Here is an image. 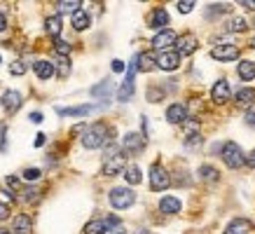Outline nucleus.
<instances>
[{"label": "nucleus", "instance_id": "c85d7f7f", "mask_svg": "<svg viewBox=\"0 0 255 234\" xmlns=\"http://www.w3.org/2000/svg\"><path fill=\"white\" fill-rule=\"evenodd\" d=\"M56 7H59V12H78L80 2L78 0H61V2H56Z\"/></svg>", "mask_w": 255, "mask_h": 234}, {"label": "nucleus", "instance_id": "09e8293b", "mask_svg": "<svg viewBox=\"0 0 255 234\" xmlns=\"http://www.w3.org/2000/svg\"><path fill=\"white\" fill-rule=\"evenodd\" d=\"M0 234H12L9 230H5V227H0Z\"/></svg>", "mask_w": 255, "mask_h": 234}, {"label": "nucleus", "instance_id": "3c124183", "mask_svg": "<svg viewBox=\"0 0 255 234\" xmlns=\"http://www.w3.org/2000/svg\"><path fill=\"white\" fill-rule=\"evenodd\" d=\"M0 61H2V59H0Z\"/></svg>", "mask_w": 255, "mask_h": 234}, {"label": "nucleus", "instance_id": "72a5a7b5", "mask_svg": "<svg viewBox=\"0 0 255 234\" xmlns=\"http://www.w3.org/2000/svg\"><path fill=\"white\" fill-rule=\"evenodd\" d=\"M68 73H70V61L66 59V56H61V59H59V75H61V78H66Z\"/></svg>", "mask_w": 255, "mask_h": 234}, {"label": "nucleus", "instance_id": "c9c22d12", "mask_svg": "<svg viewBox=\"0 0 255 234\" xmlns=\"http://www.w3.org/2000/svg\"><path fill=\"white\" fill-rule=\"evenodd\" d=\"M192 7H194L192 0H180V2H178V12H183V14L192 12Z\"/></svg>", "mask_w": 255, "mask_h": 234}, {"label": "nucleus", "instance_id": "5701e85b", "mask_svg": "<svg viewBox=\"0 0 255 234\" xmlns=\"http://www.w3.org/2000/svg\"><path fill=\"white\" fill-rule=\"evenodd\" d=\"M45 31H47V35H52V38H59V35H61V16H59V14L47 16Z\"/></svg>", "mask_w": 255, "mask_h": 234}, {"label": "nucleus", "instance_id": "6ab92c4d", "mask_svg": "<svg viewBox=\"0 0 255 234\" xmlns=\"http://www.w3.org/2000/svg\"><path fill=\"white\" fill-rule=\"evenodd\" d=\"M14 234H31L33 232V223L31 218L26 216V213H19L14 218V230H12Z\"/></svg>", "mask_w": 255, "mask_h": 234}, {"label": "nucleus", "instance_id": "aec40b11", "mask_svg": "<svg viewBox=\"0 0 255 234\" xmlns=\"http://www.w3.org/2000/svg\"><path fill=\"white\" fill-rule=\"evenodd\" d=\"M157 66V59L150 52H143V54L136 56V70H143V73H147V70H152Z\"/></svg>", "mask_w": 255, "mask_h": 234}, {"label": "nucleus", "instance_id": "2f4dec72", "mask_svg": "<svg viewBox=\"0 0 255 234\" xmlns=\"http://www.w3.org/2000/svg\"><path fill=\"white\" fill-rule=\"evenodd\" d=\"M9 73H12V75H23V73H26V63L19 61V59L12 61L9 63Z\"/></svg>", "mask_w": 255, "mask_h": 234}, {"label": "nucleus", "instance_id": "e433bc0d", "mask_svg": "<svg viewBox=\"0 0 255 234\" xmlns=\"http://www.w3.org/2000/svg\"><path fill=\"white\" fill-rule=\"evenodd\" d=\"M23 199H26V202H38V197H40V192L38 190H26V192H23Z\"/></svg>", "mask_w": 255, "mask_h": 234}, {"label": "nucleus", "instance_id": "9d476101", "mask_svg": "<svg viewBox=\"0 0 255 234\" xmlns=\"http://www.w3.org/2000/svg\"><path fill=\"white\" fill-rule=\"evenodd\" d=\"M230 96H232L230 85H227L225 80H218L216 85H213V89H211V99H213L216 103H227L230 101Z\"/></svg>", "mask_w": 255, "mask_h": 234}, {"label": "nucleus", "instance_id": "a19ab883", "mask_svg": "<svg viewBox=\"0 0 255 234\" xmlns=\"http://www.w3.org/2000/svg\"><path fill=\"white\" fill-rule=\"evenodd\" d=\"M113 70H115V73H122V70H124V63L120 61V59H115V61H113Z\"/></svg>", "mask_w": 255, "mask_h": 234}, {"label": "nucleus", "instance_id": "f8f14e48", "mask_svg": "<svg viewBox=\"0 0 255 234\" xmlns=\"http://www.w3.org/2000/svg\"><path fill=\"white\" fill-rule=\"evenodd\" d=\"M166 119H169L171 124H183L187 119V108L183 103H173V106H169V110H166Z\"/></svg>", "mask_w": 255, "mask_h": 234}, {"label": "nucleus", "instance_id": "f03ea898", "mask_svg": "<svg viewBox=\"0 0 255 234\" xmlns=\"http://www.w3.org/2000/svg\"><path fill=\"white\" fill-rule=\"evenodd\" d=\"M220 157H223V162L230 166V169H239V166H244V152H241V148L237 145V143H225L223 150H220Z\"/></svg>", "mask_w": 255, "mask_h": 234}, {"label": "nucleus", "instance_id": "9b49d317", "mask_svg": "<svg viewBox=\"0 0 255 234\" xmlns=\"http://www.w3.org/2000/svg\"><path fill=\"white\" fill-rule=\"evenodd\" d=\"M176 45H178V56H190L197 49V38L187 33V35L176 38Z\"/></svg>", "mask_w": 255, "mask_h": 234}, {"label": "nucleus", "instance_id": "1a4fd4ad", "mask_svg": "<svg viewBox=\"0 0 255 234\" xmlns=\"http://www.w3.org/2000/svg\"><path fill=\"white\" fill-rule=\"evenodd\" d=\"M157 66L162 70H176L180 66V56H178V52L166 49V52H162V54L157 56Z\"/></svg>", "mask_w": 255, "mask_h": 234}, {"label": "nucleus", "instance_id": "2eb2a0df", "mask_svg": "<svg viewBox=\"0 0 255 234\" xmlns=\"http://www.w3.org/2000/svg\"><path fill=\"white\" fill-rule=\"evenodd\" d=\"M2 106H5L7 113H16V110L21 108V94L14 92V89L5 92V96H2Z\"/></svg>", "mask_w": 255, "mask_h": 234}, {"label": "nucleus", "instance_id": "37998d69", "mask_svg": "<svg viewBox=\"0 0 255 234\" xmlns=\"http://www.w3.org/2000/svg\"><path fill=\"white\" fill-rule=\"evenodd\" d=\"M31 122L40 124V122H42V115H40V113H31Z\"/></svg>", "mask_w": 255, "mask_h": 234}, {"label": "nucleus", "instance_id": "473e14b6", "mask_svg": "<svg viewBox=\"0 0 255 234\" xmlns=\"http://www.w3.org/2000/svg\"><path fill=\"white\" fill-rule=\"evenodd\" d=\"M54 52H56V54H61V56H68L70 54V45H68V42H63V40H56V42H54Z\"/></svg>", "mask_w": 255, "mask_h": 234}, {"label": "nucleus", "instance_id": "79ce46f5", "mask_svg": "<svg viewBox=\"0 0 255 234\" xmlns=\"http://www.w3.org/2000/svg\"><path fill=\"white\" fill-rule=\"evenodd\" d=\"M246 124L248 126H255V113H248V115H246Z\"/></svg>", "mask_w": 255, "mask_h": 234}, {"label": "nucleus", "instance_id": "4468645a", "mask_svg": "<svg viewBox=\"0 0 255 234\" xmlns=\"http://www.w3.org/2000/svg\"><path fill=\"white\" fill-rule=\"evenodd\" d=\"M122 145L127 152H140L143 150V145H145V140H143V136L140 133H127L122 140Z\"/></svg>", "mask_w": 255, "mask_h": 234}, {"label": "nucleus", "instance_id": "a211bd4d", "mask_svg": "<svg viewBox=\"0 0 255 234\" xmlns=\"http://www.w3.org/2000/svg\"><path fill=\"white\" fill-rule=\"evenodd\" d=\"M147 23H150L152 28H162V31H164V26H169V14H166V9L157 7L155 12L150 14V19H147Z\"/></svg>", "mask_w": 255, "mask_h": 234}, {"label": "nucleus", "instance_id": "bb28decb", "mask_svg": "<svg viewBox=\"0 0 255 234\" xmlns=\"http://www.w3.org/2000/svg\"><path fill=\"white\" fill-rule=\"evenodd\" d=\"M124 178H127V183H131V185H138L140 183V169L138 166H129V169L124 171Z\"/></svg>", "mask_w": 255, "mask_h": 234}, {"label": "nucleus", "instance_id": "20e7f679", "mask_svg": "<svg viewBox=\"0 0 255 234\" xmlns=\"http://www.w3.org/2000/svg\"><path fill=\"white\" fill-rule=\"evenodd\" d=\"M169 185H171L169 171L164 169L162 164H155V166L150 169V187H152L155 192H162V190H166Z\"/></svg>", "mask_w": 255, "mask_h": 234}, {"label": "nucleus", "instance_id": "f704fd0d", "mask_svg": "<svg viewBox=\"0 0 255 234\" xmlns=\"http://www.w3.org/2000/svg\"><path fill=\"white\" fill-rule=\"evenodd\" d=\"M40 169H26L23 171V180H31V183H35V180H40Z\"/></svg>", "mask_w": 255, "mask_h": 234}, {"label": "nucleus", "instance_id": "f3484780", "mask_svg": "<svg viewBox=\"0 0 255 234\" xmlns=\"http://www.w3.org/2000/svg\"><path fill=\"white\" fill-rule=\"evenodd\" d=\"M248 232H251V220L246 218H234L225 230V234H248Z\"/></svg>", "mask_w": 255, "mask_h": 234}, {"label": "nucleus", "instance_id": "8fccbe9b", "mask_svg": "<svg viewBox=\"0 0 255 234\" xmlns=\"http://www.w3.org/2000/svg\"><path fill=\"white\" fill-rule=\"evenodd\" d=\"M248 47H253V49H255V38L251 40V42H248Z\"/></svg>", "mask_w": 255, "mask_h": 234}, {"label": "nucleus", "instance_id": "b1692460", "mask_svg": "<svg viewBox=\"0 0 255 234\" xmlns=\"http://www.w3.org/2000/svg\"><path fill=\"white\" fill-rule=\"evenodd\" d=\"M73 28H75V31H85V28H89V14H87L85 9L73 12Z\"/></svg>", "mask_w": 255, "mask_h": 234}, {"label": "nucleus", "instance_id": "a878e982", "mask_svg": "<svg viewBox=\"0 0 255 234\" xmlns=\"http://www.w3.org/2000/svg\"><path fill=\"white\" fill-rule=\"evenodd\" d=\"M234 99L239 106H251V103H255V89H239Z\"/></svg>", "mask_w": 255, "mask_h": 234}, {"label": "nucleus", "instance_id": "ddd939ff", "mask_svg": "<svg viewBox=\"0 0 255 234\" xmlns=\"http://www.w3.org/2000/svg\"><path fill=\"white\" fill-rule=\"evenodd\" d=\"M171 45H176V33L173 31H166V28H164V31H159L155 38H152V47H155V49H166V47H171Z\"/></svg>", "mask_w": 255, "mask_h": 234}, {"label": "nucleus", "instance_id": "c756f323", "mask_svg": "<svg viewBox=\"0 0 255 234\" xmlns=\"http://www.w3.org/2000/svg\"><path fill=\"white\" fill-rule=\"evenodd\" d=\"M227 28H230V31H234V33H244V31L248 28V23L244 21L241 16H234L232 21H230V26H227Z\"/></svg>", "mask_w": 255, "mask_h": 234}, {"label": "nucleus", "instance_id": "f257e3e1", "mask_svg": "<svg viewBox=\"0 0 255 234\" xmlns=\"http://www.w3.org/2000/svg\"><path fill=\"white\" fill-rule=\"evenodd\" d=\"M106 140H108V126L94 124V126H89L85 131V136H82V145H85L87 150H96V148H101Z\"/></svg>", "mask_w": 255, "mask_h": 234}, {"label": "nucleus", "instance_id": "7ed1b4c3", "mask_svg": "<svg viewBox=\"0 0 255 234\" xmlns=\"http://www.w3.org/2000/svg\"><path fill=\"white\" fill-rule=\"evenodd\" d=\"M133 202H136V195H133V190H129V187H115V190H110V204L115 209H129Z\"/></svg>", "mask_w": 255, "mask_h": 234}, {"label": "nucleus", "instance_id": "412c9836", "mask_svg": "<svg viewBox=\"0 0 255 234\" xmlns=\"http://www.w3.org/2000/svg\"><path fill=\"white\" fill-rule=\"evenodd\" d=\"M159 211L162 213H166V216H173V213H178L180 211V199L178 197H164L162 202H159Z\"/></svg>", "mask_w": 255, "mask_h": 234}, {"label": "nucleus", "instance_id": "c03bdc74", "mask_svg": "<svg viewBox=\"0 0 255 234\" xmlns=\"http://www.w3.org/2000/svg\"><path fill=\"white\" fill-rule=\"evenodd\" d=\"M7 28V19H5V14L0 12V31H5Z\"/></svg>", "mask_w": 255, "mask_h": 234}, {"label": "nucleus", "instance_id": "4be33fe9", "mask_svg": "<svg viewBox=\"0 0 255 234\" xmlns=\"http://www.w3.org/2000/svg\"><path fill=\"white\" fill-rule=\"evenodd\" d=\"M94 113V106H75V108H59L61 117H85Z\"/></svg>", "mask_w": 255, "mask_h": 234}, {"label": "nucleus", "instance_id": "4c0bfd02", "mask_svg": "<svg viewBox=\"0 0 255 234\" xmlns=\"http://www.w3.org/2000/svg\"><path fill=\"white\" fill-rule=\"evenodd\" d=\"M106 234H127V232H124L122 225H113V227H108V230H106Z\"/></svg>", "mask_w": 255, "mask_h": 234}, {"label": "nucleus", "instance_id": "423d86ee", "mask_svg": "<svg viewBox=\"0 0 255 234\" xmlns=\"http://www.w3.org/2000/svg\"><path fill=\"white\" fill-rule=\"evenodd\" d=\"M133 78H136V63H131V68H129V73H127V78H124L120 92H117V99H120V101H129V99L133 96V92H136Z\"/></svg>", "mask_w": 255, "mask_h": 234}, {"label": "nucleus", "instance_id": "7c9ffc66", "mask_svg": "<svg viewBox=\"0 0 255 234\" xmlns=\"http://www.w3.org/2000/svg\"><path fill=\"white\" fill-rule=\"evenodd\" d=\"M92 94H94V96H108V94H110V82H108V80H103L101 85L94 87Z\"/></svg>", "mask_w": 255, "mask_h": 234}, {"label": "nucleus", "instance_id": "39448f33", "mask_svg": "<svg viewBox=\"0 0 255 234\" xmlns=\"http://www.w3.org/2000/svg\"><path fill=\"white\" fill-rule=\"evenodd\" d=\"M124 169V155L120 150H110L106 162H103V176H117Z\"/></svg>", "mask_w": 255, "mask_h": 234}, {"label": "nucleus", "instance_id": "dca6fc26", "mask_svg": "<svg viewBox=\"0 0 255 234\" xmlns=\"http://www.w3.org/2000/svg\"><path fill=\"white\" fill-rule=\"evenodd\" d=\"M33 70H35V75H38L40 80H49L52 75H54V63L40 59V61L33 63Z\"/></svg>", "mask_w": 255, "mask_h": 234}, {"label": "nucleus", "instance_id": "393cba45", "mask_svg": "<svg viewBox=\"0 0 255 234\" xmlns=\"http://www.w3.org/2000/svg\"><path fill=\"white\" fill-rule=\"evenodd\" d=\"M237 73H239L241 80H253L255 78V63L253 61H241Z\"/></svg>", "mask_w": 255, "mask_h": 234}, {"label": "nucleus", "instance_id": "de8ad7c7", "mask_svg": "<svg viewBox=\"0 0 255 234\" xmlns=\"http://www.w3.org/2000/svg\"><path fill=\"white\" fill-rule=\"evenodd\" d=\"M35 145H45V136H42V133H38V136H35Z\"/></svg>", "mask_w": 255, "mask_h": 234}, {"label": "nucleus", "instance_id": "58836bf2", "mask_svg": "<svg viewBox=\"0 0 255 234\" xmlns=\"http://www.w3.org/2000/svg\"><path fill=\"white\" fill-rule=\"evenodd\" d=\"M194 145H197V148L201 145V136H190V140H187V148H194Z\"/></svg>", "mask_w": 255, "mask_h": 234}, {"label": "nucleus", "instance_id": "cd10ccee", "mask_svg": "<svg viewBox=\"0 0 255 234\" xmlns=\"http://www.w3.org/2000/svg\"><path fill=\"white\" fill-rule=\"evenodd\" d=\"M199 176H201V180H218V176H220V173L216 171V169H213V166H209V164H206V166H201L199 169Z\"/></svg>", "mask_w": 255, "mask_h": 234}, {"label": "nucleus", "instance_id": "a18cd8bd", "mask_svg": "<svg viewBox=\"0 0 255 234\" xmlns=\"http://www.w3.org/2000/svg\"><path fill=\"white\" fill-rule=\"evenodd\" d=\"M246 164H248V166H253V169H255V150H253V152H251V155H248Z\"/></svg>", "mask_w": 255, "mask_h": 234}, {"label": "nucleus", "instance_id": "ea45409f", "mask_svg": "<svg viewBox=\"0 0 255 234\" xmlns=\"http://www.w3.org/2000/svg\"><path fill=\"white\" fill-rule=\"evenodd\" d=\"M7 216H9V206H7V204L0 202V220H5Z\"/></svg>", "mask_w": 255, "mask_h": 234}, {"label": "nucleus", "instance_id": "49530a36", "mask_svg": "<svg viewBox=\"0 0 255 234\" xmlns=\"http://www.w3.org/2000/svg\"><path fill=\"white\" fill-rule=\"evenodd\" d=\"M239 5L241 7H246V9H255V2H248V0H241Z\"/></svg>", "mask_w": 255, "mask_h": 234}, {"label": "nucleus", "instance_id": "6e6552de", "mask_svg": "<svg viewBox=\"0 0 255 234\" xmlns=\"http://www.w3.org/2000/svg\"><path fill=\"white\" fill-rule=\"evenodd\" d=\"M211 56H213L216 61H234V59L239 56V47L237 45H220L211 52Z\"/></svg>", "mask_w": 255, "mask_h": 234}, {"label": "nucleus", "instance_id": "0eeeda50", "mask_svg": "<svg viewBox=\"0 0 255 234\" xmlns=\"http://www.w3.org/2000/svg\"><path fill=\"white\" fill-rule=\"evenodd\" d=\"M113 225H120V220L115 218V216H110V218H96L92 220V223H87L85 225V234H106V230Z\"/></svg>", "mask_w": 255, "mask_h": 234}]
</instances>
